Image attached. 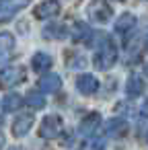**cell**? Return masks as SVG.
<instances>
[{"mask_svg":"<svg viewBox=\"0 0 148 150\" xmlns=\"http://www.w3.org/2000/svg\"><path fill=\"white\" fill-rule=\"evenodd\" d=\"M95 37H97V43H95L97 52H95L93 64L99 70H109L117 62V47L107 33H95Z\"/></svg>","mask_w":148,"mask_h":150,"instance_id":"cell-1","label":"cell"},{"mask_svg":"<svg viewBox=\"0 0 148 150\" xmlns=\"http://www.w3.org/2000/svg\"><path fill=\"white\" fill-rule=\"evenodd\" d=\"M86 15L93 23H107L113 17V11L105 0H93L89 4V8H86Z\"/></svg>","mask_w":148,"mask_h":150,"instance_id":"cell-2","label":"cell"},{"mask_svg":"<svg viewBox=\"0 0 148 150\" xmlns=\"http://www.w3.org/2000/svg\"><path fill=\"white\" fill-rule=\"evenodd\" d=\"M27 4H29V0H0V23L11 21Z\"/></svg>","mask_w":148,"mask_h":150,"instance_id":"cell-3","label":"cell"},{"mask_svg":"<svg viewBox=\"0 0 148 150\" xmlns=\"http://www.w3.org/2000/svg\"><path fill=\"white\" fill-rule=\"evenodd\" d=\"M60 132H62V121H60L58 115H47V117H43V121H41V125H39V136H41V138L54 140V138L60 136Z\"/></svg>","mask_w":148,"mask_h":150,"instance_id":"cell-4","label":"cell"},{"mask_svg":"<svg viewBox=\"0 0 148 150\" xmlns=\"http://www.w3.org/2000/svg\"><path fill=\"white\" fill-rule=\"evenodd\" d=\"M25 78V70L21 66H8L4 70H0V84L2 86H15Z\"/></svg>","mask_w":148,"mask_h":150,"instance_id":"cell-5","label":"cell"},{"mask_svg":"<svg viewBox=\"0 0 148 150\" xmlns=\"http://www.w3.org/2000/svg\"><path fill=\"white\" fill-rule=\"evenodd\" d=\"M15 52V37L11 33H0V64H6Z\"/></svg>","mask_w":148,"mask_h":150,"instance_id":"cell-6","label":"cell"},{"mask_svg":"<svg viewBox=\"0 0 148 150\" xmlns=\"http://www.w3.org/2000/svg\"><path fill=\"white\" fill-rule=\"evenodd\" d=\"M76 88H78L80 95H86V97L89 95H95L97 88H99V80L93 74H82V76L76 78Z\"/></svg>","mask_w":148,"mask_h":150,"instance_id":"cell-7","label":"cell"},{"mask_svg":"<svg viewBox=\"0 0 148 150\" xmlns=\"http://www.w3.org/2000/svg\"><path fill=\"white\" fill-rule=\"evenodd\" d=\"M60 13V4H58V0H43V2L39 6H35V17L37 19H52Z\"/></svg>","mask_w":148,"mask_h":150,"instance_id":"cell-8","label":"cell"},{"mask_svg":"<svg viewBox=\"0 0 148 150\" xmlns=\"http://www.w3.org/2000/svg\"><path fill=\"white\" fill-rule=\"evenodd\" d=\"M31 127H33V115H31V113H21V115H17V119H15V123H13V134H15L17 138H21V136H25Z\"/></svg>","mask_w":148,"mask_h":150,"instance_id":"cell-9","label":"cell"},{"mask_svg":"<svg viewBox=\"0 0 148 150\" xmlns=\"http://www.w3.org/2000/svg\"><path fill=\"white\" fill-rule=\"evenodd\" d=\"M39 88H41L43 93L54 95V93H58V91L62 88V78H60L56 72H50V74H45V76L39 80Z\"/></svg>","mask_w":148,"mask_h":150,"instance_id":"cell-10","label":"cell"},{"mask_svg":"<svg viewBox=\"0 0 148 150\" xmlns=\"http://www.w3.org/2000/svg\"><path fill=\"white\" fill-rule=\"evenodd\" d=\"M134 27H136V17L132 13H123L115 21V33H119V35H127Z\"/></svg>","mask_w":148,"mask_h":150,"instance_id":"cell-11","label":"cell"},{"mask_svg":"<svg viewBox=\"0 0 148 150\" xmlns=\"http://www.w3.org/2000/svg\"><path fill=\"white\" fill-rule=\"evenodd\" d=\"M95 33L91 31V27L86 23H76L72 29V39L74 41H84V43H93Z\"/></svg>","mask_w":148,"mask_h":150,"instance_id":"cell-12","label":"cell"},{"mask_svg":"<svg viewBox=\"0 0 148 150\" xmlns=\"http://www.w3.org/2000/svg\"><path fill=\"white\" fill-rule=\"evenodd\" d=\"M52 64H54V60H52V56L45 54V52H37V54L33 56V60H31V68H33L35 72H45V70L52 68Z\"/></svg>","mask_w":148,"mask_h":150,"instance_id":"cell-13","label":"cell"},{"mask_svg":"<svg viewBox=\"0 0 148 150\" xmlns=\"http://www.w3.org/2000/svg\"><path fill=\"white\" fill-rule=\"evenodd\" d=\"M144 88H146V84H144V80H142L140 74H132L127 78V82H125V93L130 97H140L144 93Z\"/></svg>","mask_w":148,"mask_h":150,"instance_id":"cell-14","label":"cell"},{"mask_svg":"<svg viewBox=\"0 0 148 150\" xmlns=\"http://www.w3.org/2000/svg\"><path fill=\"white\" fill-rule=\"evenodd\" d=\"M99 121H101V115L99 113H89L84 119H82V123H80V136H91L97 127H99Z\"/></svg>","mask_w":148,"mask_h":150,"instance_id":"cell-15","label":"cell"},{"mask_svg":"<svg viewBox=\"0 0 148 150\" xmlns=\"http://www.w3.org/2000/svg\"><path fill=\"white\" fill-rule=\"evenodd\" d=\"M43 37H45V39H64V37H66V27L52 23V25L43 27Z\"/></svg>","mask_w":148,"mask_h":150,"instance_id":"cell-16","label":"cell"},{"mask_svg":"<svg viewBox=\"0 0 148 150\" xmlns=\"http://www.w3.org/2000/svg\"><path fill=\"white\" fill-rule=\"evenodd\" d=\"M21 105H23V99H21V95H17V93H11V95H6V97L2 99V109H4L6 113L17 111Z\"/></svg>","mask_w":148,"mask_h":150,"instance_id":"cell-17","label":"cell"},{"mask_svg":"<svg viewBox=\"0 0 148 150\" xmlns=\"http://www.w3.org/2000/svg\"><path fill=\"white\" fill-rule=\"evenodd\" d=\"M27 105H29L33 111H39V109H43V107H45V97H43V93L31 91V93L27 95Z\"/></svg>","mask_w":148,"mask_h":150,"instance_id":"cell-18","label":"cell"},{"mask_svg":"<svg viewBox=\"0 0 148 150\" xmlns=\"http://www.w3.org/2000/svg\"><path fill=\"white\" fill-rule=\"evenodd\" d=\"M125 127H127V125H125V121H123V119H115V117H113V119H109V121H107V125H105V129H107V134H109V136H121V134L125 132Z\"/></svg>","mask_w":148,"mask_h":150,"instance_id":"cell-19","label":"cell"},{"mask_svg":"<svg viewBox=\"0 0 148 150\" xmlns=\"http://www.w3.org/2000/svg\"><path fill=\"white\" fill-rule=\"evenodd\" d=\"M103 148H105L103 136H93V138H86L82 142V150H103Z\"/></svg>","mask_w":148,"mask_h":150,"instance_id":"cell-20","label":"cell"},{"mask_svg":"<svg viewBox=\"0 0 148 150\" xmlns=\"http://www.w3.org/2000/svg\"><path fill=\"white\" fill-rule=\"evenodd\" d=\"M144 113H148V101L144 103Z\"/></svg>","mask_w":148,"mask_h":150,"instance_id":"cell-21","label":"cell"},{"mask_svg":"<svg viewBox=\"0 0 148 150\" xmlns=\"http://www.w3.org/2000/svg\"><path fill=\"white\" fill-rule=\"evenodd\" d=\"M2 144H4V136H2V134H0V146H2Z\"/></svg>","mask_w":148,"mask_h":150,"instance_id":"cell-22","label":"cell"},{"mask_svg":"<svg viewBox=\"0 0 148 150\" xmlns=\"http://www.w3.org/2000/svg\"><path fill=\"white\" fill-rule=\"evenodd\" d=\"M8 150H23V148H19V146H13V148H8Z\"/></svg>","mask_w":148,"mask_h":150,"instance_id":"cell-23","label":"cell"},{"mask_svg":"<svg viewBox=\"0 0 148 150\" xmlns=\"http://www.w3.org/2000/svg\"><path fill=\"white\" fill-rule=\"evenodd\" d=\"M144 72H146V74H148V64H146V68H144Z\"/></svg>","mask_w":148,"mask_h":150,"instance_id":"cell-24","label":"cell"},{"mask_svg":"<svg viewBox=\"0 0 148 150\" xmlns=\"http://www.w3.org/2000/svg\"><path fill=\"white\" fill-rule=\"evenodd\" d=\"M146 50H148V37H146Z\"/></svg>","mask_w":148,"mask_h":150,"instance_id":"cell-25","label":"cell"},{"mask_svg":"<svg viewBox=\"0 0 148 150\" xmlns=\"http://www.w3.org/2000/svg\"><path fill=\"white\" fill-rule=\"evenodd\" d=\"M146 140H148V132H146Z\"/></svg>","mask_w":148,"mask_h":150,"instance_id":"cell-26","label":"cell"},{"mask_svg":"<svg viewBox=\"0 0 148 150\" xmlns=\"http://www.w3.org/2000/svg\"><path fill=\"white\" fill-rule=\"evenodd\" d=\"M117 2H121V0H117Z\"/></svg>","mask_w":148,"mask_h":150,"instance_id":"cell-27","label":"cell"}]
</instances>
